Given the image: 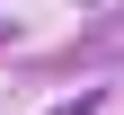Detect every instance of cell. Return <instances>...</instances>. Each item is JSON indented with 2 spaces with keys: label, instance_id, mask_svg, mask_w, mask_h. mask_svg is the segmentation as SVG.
<instances>
[{
  "label": "cell",
  "instance_id": "6da1fadb",
  "mask_svg": "<svg viewBox=\"0 0 124 115\" xmlns=\"http://www.w3.org/2000/svg\"><path fill=\"white\" fill-rule=\"evenodd\" d=\"M53 115H98V97H89V89H80V97H62V106H53Z\"/></svg>",
  "mask_w": 124,
  "mask_h": 115
},
{
  "label": "cell",
  "instance_id": "7a4b0ae2",
  "mask_svg": "<svg viewBox=\"0 0 124 115\" xmlns=\"http://www.w3.org/2000/svg\"><path fill=\"white\" fill-rule=\"evenodd\" d=\"M0 44H9V18H0Z\"/></svg>",
  "mask_w": 124,
  "mask_h": 115
}]
</instances>
